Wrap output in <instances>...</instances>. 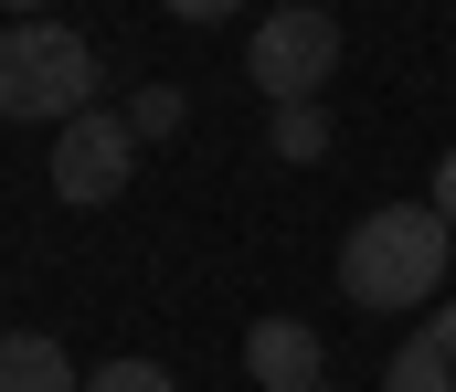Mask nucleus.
Here are the masks:
<instances>
[{
  "label": "nucleus",
  "instance_id": "obj_16",
  "mask_svg": "<svg viewBox=\"0 0 456 392\" xmlns=\"http://www.w3.org/2000/svg\"><path fill=\"white\" fill-rule=\"evenodd\" d=\"M319 392H350V382H319Z\"/></svg>",
  "mask_w": 456,
  "mask_h": 392
},
{
  "label": "nucleus",
  "instance_id": "obj_9",
  "mask_svg": "<svg viewBox=\"0 0 456 392\" xmlns=\"http://www.w3.org/2000/svg\"><path fill=\"white\" fill-rule=\"evenodd\" d=\"M382 392H446V372H436V350H425V329L382 361Z\"/></svg>",
  "mask_w": 456,
  "mask_h": 392
},
{
  "label": "nucleus",
  "instance_id": "obj_3",
  "mask_svg": "<svg viewBox=\"0 0 456 392\" xmlns=\"http://www.w3.org/2000/svg\"><path fill=\"white\" fill-rule=\"evenodd\" d=\"M330 64H340V21H330V11H287V0H276V11L244 32V75H255L265 107H319Z\"/></svg>",
  "mask_w": 456,
  "mask_h": 392
},
{
  "label": "nucleus",
  "instance_id": "obj_5",
  "mask_svg": "<svg viewBox=\"0 0 456 392\" xmlns=\"http://www.w3.org/2000/svg\"><path fill=\"white\" fill-rule=\"evenodd\" d=\"M319 372H330V350H319L308 318H255L244 329V382L255 392H319Z\"/></svg>",
  "mask_w": 456,
  "mask_h": 392
},
{
  "label": "nucleus",
  "instance_id": "obj_15",
  "mask_svg": "<svg viewBox=\"0 0 456 392\" xmlns=\"http://www.w3.org/2000/svg\"><path fill=\"white\" fill-rule=\"evenodd\" d=\"M287 11H330V0H287Z\"/></svg>",
  "mask_w": 456,
  "mask_h": 392
},
{
  "label": "nucleus",
  "instance_id": "obj_8",
  "mask_svg": "<svg viewBox=\"0 0 456 392\" xmlns=\"http://www.w3.org/2000/svg\"><path fill=\"white\" fill-rule=\"evenodd\" d=\"M276 159H297V170H308V159H330V117H319V107H276Z\"/></svg>",
  "mask_w": 456,
  "mask_h": 392
},
{
  "label": "nucleus",
  "instance_id": "obj_13",
  "mask_svg": "<svg viewBox=\"0 0 456 392\" xmlns=\"http://www.w3.org/2000/svg\"><path fill=\"white\" fill-rule=\"evenodd\" d=\"M159 11H170V21H224L233 0H159Z\"/></svg>",
  "mask_w": 456,
  "mask_h": 392
},
{
  "label": "nucleus",
  "instance_id": "obj_10",
  "mask_svg": "<svg viewBox=\"0 0 456 392\" xmlns=\"http://www.w3.org/2000/svg\"><path fill=\"white\" fill-rule=\"evenodd\" d=\"M86 392H181L159 361H107V372H86Z\"/></svg>",
  "mask_w": 456,
  "mask_h": 392
},
{
  "label": "nucleus",
  "instance_id": "obj_7",
  "mask_svg": "<svg viewBox=\"0 0 456 392\" xmlns=\"http://www.w3.org/2000/svg\"><path fill=\"white\" fill-rule=\"evenodd\" d=\"M117 117H127V138H138V148H159V138H181L191 96H181V85H138V96H127Z\"/></svg>",
  "mask_w": 456,
  "mask_h": 392
},
{
  "label": "nucleus",
  "instance_id": "obj_1",
  "mask_svg": "<svg viewBox=\"0 0 456 392\" xmlns=\"http://www.w3.org/2000/svg\"><path fill=\"white\" fill-rule=\"evenodd\" d=\"M446 255H456V234L436 202H371L340 244V297L350 308H425L446 286Z\"/></svg>",
  "mask_w": 456,
  "mask_h": 392
},
{
  "label": "nucleus",
  "instance_id": "obj_12",
  "mask_svg": "<svg viewBox=\"0 0 456 392\" xmlns=\"http://www.w3.org/2000/svg\"><path fill=\"white\" fill-rule=\"evenodd\" d=\"M425 202L446 212V234H456V148H446V159H436V191H425Z\"/></svg>",
  "mask_w": 456,
  "mask_h": 392
},
{
  "label": "nucleus",
  "instance_id": "obj_14",
  "mask_svg": "<svg viewBox=\"0 0 456 392\" xmlns=\"http://www.w3.org/2000/svg\"><path fill=\"white\" fill-rule=\"evenodd\" d=\"M0 11H21V21H43V11H53V0H0Z\"/></svg>",
  "mask_w": 456,
  "mask_h": 392
},
{
  "label": "nucleus",
  "instance_id": "obj_11",
  "mask_svg": "<svg viewBox=\"0 0 456 392\" xmlns=\"http://www.w3.org/2000/svg\"><path fill=\"white\" fill-rule=\"evenodd\" d=\"M425 350H436V372H446V392H456V308L425 318Z\"/></svg>",
  "mask_w": 456,
  "mask_h": 392
},
{
  "label": "nucleus",
  "instance_id": "obj_4",
  "mask_svg": "<svg viewBox=\"0 0 456 392\" xmlns=\"http://www.w3.org/2000/svg\"><path fill=\"white\" fill-rule=\"evenodd\" d=\"M127 170H138V138L127 117H75V128H53V202H75V212H107L117 191H127Z\"/></svg>",
  "mask_w": 456,
  "mask_h": 392
},
{
  "label": "nucleus",
  "instance_id": "obj_2",
  "mask_svg": "<svg viewBox=\"0 0 456 392\" xmlns=\"http://www.w3.org/2000/svg\"><path fill=\"white\" fill-rule=\"evenodd\" d=\"M96 107V43L75 32V21H11L0 32V117H53V128H75Z\"/></svg>",
  "mask_w": 456,
  "mask_h": 392
},
{
  "label": "nucleus",
  "instance_id": "obj_6",
  "mask_svg": "<svg viewBox=\"0 0 456 392\" xmlns=\"http://www.w3.org/2000/svg\"><path fill=\"white\" fill-rule=\"evenodd\" d=\"M0 392H86V372L64 361V340H43V329H0Z\"/></svg>",
  "mask_w": 456,
  "mask_h": 392
}]
</instances>
